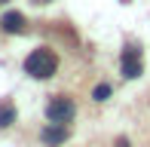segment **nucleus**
I'll return each instance as SVG.
<instances>
[{"label": "nucleus", "mask_w": 150, "mask_h": 147, "mask_svg": "<svg viewBox=\"0 0 150 147\" xmlns=\"http://www.w3.org/2000/svg\"><path fill=\"white\" fill-rule=\"evenodd\" d=\"M25 71L31 74L34 80H49L52 74L58 71V58L52 49H34L28 58H25Z\"/></svg>", "instance_id": "nucleus-1"}, {"label": "nucleus", "mask_w": 150, "mask_h": 147, "mask_svg": "<svg viewBox=\"0 0 150 147\" xmlns=\"http://www.w3.org/2000/svg\"><path fill=\"white\" fill-rule=\"evenodd\" d=\"M74 113H77V107H74V101L64 98V95H55L49 104H46V117H49V123H71Z\"/></svg>", "instance_id": "nucleus-2"}, {"label": "nucleus", "mask_w": 150, "mask_h": 147, "mask_svg": "<svg viewBox=\"0 0 150 147\" xmlns=\"http://www.w3.org/2000/svg\"><path fill=\"white\" fill-rule=\"evenodd\" d=\"M120 68H122V77H129V80H138L141 74H144V61H141V49L138 46H126V49H122Z\"/></svg>", "instance_id": "nucleus-3"}, {"label": "nucleus", "mask_w": 150, "mask_h": 147, "mask_svg": "<svg viewBox=\"0 0 150 147\" xmlns=\"http://www.w3.org/2000/svg\"><path fill=\"white\" fill-rule=\"evenodd\" d=\"M40 138H43V144H49V147L64 144L67 141V129H64V123H49L43 132H40Z\"/></svg>", "instance_id": "nucleus-4"}, {"label": "nucleus", "mask_w": 150, "mask_h": 147, "mask_svg": "<svg viewBox=\"0 0 150 147\" xmlns=\"http://www.w3.org/2000/svg\"><path fill=\"white\" fill-rule=\"evenodd\" d=\"M0 28H3L6 34H22V31H25V16H22V12H3Z\"/></svg>", "instance_id": "nucleus-5"}, {"label": "nucleus", "mask_w": 150, "mask_h": 147, "mask_svg": "<svg viewBox=\"0 0 150 147\" xmlns=\"http://www.w3.org/2000/svg\"><path fill=\"white\" fill-rule=\"evenodd\" d=\"M16 123V107H12V101H0V129H6V126Z\"/></svg>", "instance_id": "nucleus-6"}, {"label": "nucleus", "mask_w": 150, "mask_h": 147, "mask_svg": "<svg viewBox=\"0 0 150 147\" xmlns=\"http://www.w3.org/2000/svg\"><path fill=\"white\" fill-rule=\"evenodd\" d=\"M92 98H95V101H107V98H110V86H107V83H101V86H95V92H92Z\"/></svg>", "instance_id": "nucleus-7"}, {"label": "nucleus", "mask_w": 150, "mask_h": 147, "mask_svg": "<svg viewBox=\"0 0 150 147\" xmlns=\"http://www.w3.org/2000/svg\"><path fill=\"white\" fill-rule=\"evenodd\" d=\"M117 147H132V144H129L126 138H120V141H117Z\"/></svg>", "instance_id": "nucleus-8"}, {"label": "nucleus", "mask_w": 150, "mask_h": 147, "mask_svg": "<svg viewBox=\"0 0 150 147\" xmlns=\"http://www.w3.org/2000/svg\"><path fill=\"white\" fill-rule=\"evenodd\" d=\"M34 3H49V0H34Z\"/></svg>", "instance_id": "nucleus-9"}]
</instances>
